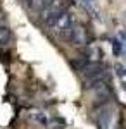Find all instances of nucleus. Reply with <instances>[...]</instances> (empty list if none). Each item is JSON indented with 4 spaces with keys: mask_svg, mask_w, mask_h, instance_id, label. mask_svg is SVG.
Returning <instances> with one entry per match:
<instances>
[{
    "mask_svg": "<svg viewBox=\"0 0 126 129\" xmlns=\"http://www.w3.org/2000/svg\"><path fill=\"white\" fill-rule=\"evenodd\" d=\"M45 24H47V28H50V29H54L62 35L66 29H69L73 26V19H71V16L68 12H60V14H54V16L47 17Z\"/></svg>",
    "mask_w": 126,
    "mask_h": 129,
    "instance_id": "f257e3e1",
    "label": "nucleus"
},
{
    "mask_svg": "<svg viewBox=\"0 0 126 129\" xmlns=\"http://www.w3.org/2000/svg\"><path fill=\"white\" fill-rule=\"evenodd\" d=\"M62 38L68 41L69 45H74V47H81V45L88 43L87 29L83 26H71L69 29H66L62 33Z\"/></svg>",
    "mask_w": 126,
    "mask_h": 129,
    "instance_id": "f03ea898",
    "label": "nucleus"
},
{
    "mask_svg": "<svg viewBox=\"0 0 126 129\" xmlns=\"http://www.w3.org/2000/svg\"><path fill=\"white\" fill-rule=\"evenodd\" d=\"M111 122H112V109L106 107V109L100 110V114H98V119H97L98 129H109Z\"/></svg>",
    "mask_w": 126,
    "mask_h": 129,
    "instance_id": "7ed1b4c3",
    "label": "nucleus"
},
{
    "mask_svg": "<svg viewBox=\"0 0 126 129\" xmlns=\"http://www.w3.org/2000/svg\"><path fill=\"white\" fill-rule=\"evenodd\" d=\"M10 41V29L7 26H0V47H5Z\"/></svg>",
    "mask_w": 126,
    "mask_h": 129,
    "instance_id": "20e7f679",
    "label": "nucleus"
},
{
    "mask_svg": "<svg viewBox=\"0 0 126 129\" xmlns=\"http://www.w3.org/2000/svg\"><path fill=\"white\" fill-rule=\"evenodd\" d=\"M49 2H50V0H29L28 5L31 7V9H35V10H41Z\"/></svg>",
    "mask_w": 126,
    "mask_h": 129,
    "instance_id": "39448f33",
    "label": "nucleus"
},
{
    "mask_svg": "<svg viewBox=\"0 0 126 129\" xmlns=\"http://www.w3.org/2000/svg\"><path fill=\"white\" fill-rule=\"evenodd\" d=\"M35 120H38L41 126H49V119H47L43 114H35Z\"/></svg>",
    "mask_w": 126,
    "mask_h": 129,
    "instance_id": "423d86ee",
    "label": "nucleus"
},
{
    "mask_svg": "<svg viewBox=\"0 0 126 129\" xmlns=\"http://www.w3.org/2000/svg\"><path fill=\"white\" fill-rule=\"evenodd\" d=\"M112 50H114V55H119L121 53V41H117V40L112 41Z\"/></svg>",
    "mask_w": 126,
    "mask_h": 129,
    "instance_id": "0eeeda50",
    "label": "nucleus"
},
{
    "mask_svg": "<svg viewBox=\"0 0 126 129\" xmlns=\"http://www.w3.org/2000/svg\"><path fill=\"white\" fill-rule=\"evenodd\" d=\"M50 129H64V126H62V122L54 120V122H52V126H50Z\"/></svg>",
    "mask_w": 126,
    "mask_h": 129,
    "instance_id": "6e6552de",
    "label": "nucleus"
},
{
    "mask_svg": "<svg viewBox=\"0 0 126 129\" xmlns=\"http://www.w3.org/2000/svg\"><path fill=\"white\" fill-rule=\"evenodd\" d=\"M121 36H123V38L126 40V31H123V33H121Z\"/></svg>",
    "mask_w": 126,
    "mask_h": 129,
    "instance_id": "1a4fd4ad",
    "label": "nucleus"
},
{
    "mask_svg": "<svg viewBox=\"0 0 126 129\" xmlns=\"http://www.w3.org/2000/svg\"><path fill=\"white\" fill-rule=\"evenodd\" d=\"M114 129H123V127H121V126H117V127H114Z\"/></svg>",
    "mask_w": 126,
    "mask_h": 129,
    "instance_id": "9d476101",
    "label": "nucleus"
}]
</instances>
